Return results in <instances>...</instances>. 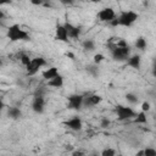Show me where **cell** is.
Returning <instances> with one entry per match:
<instances>
[{"label":"cell","mask_w":156,"mask_h":156,"mask_svg":"<svg viewBox=\"0 0 156 156\" xmlns=\"http://www.w3.org/2000/svg\"><path fill=\"white\" fill-rule=\"evenodd\" d=\"M102 101V96L99 94H90L88 96H84L83 100V106L90 107V106H96Z\"/></svg>","instance_id":"8fae6325"},{"label":"cell","mask_w":156,"mask_h":156,"mask_svg":"<svg viewBox=\"0 0 156 156\" xmlns=\"http://www.w3.org/2000/svg\"><path fill=\"white\" fill-rule=\"evenodd\" d=\"M134 122L135 123H139V124H144L147 122V118H146V113L144 111H140L139 113H136V116L134 117Z\"/></svg>","instance_id":"ffe728a7"},{"label":"cell","mask_w":156,"mask_h":156,"mask_svg":"<svg viewBox=\"0 0 156 156\" xmlns=\"http://www.w3.org/2000/svg\"><path fill=\"white\" fill-rule=\"evenodd\" d=\"M116 115L119 121H128L136 116L135 111L132 107L124 105H116Z\"/></svg>","instance_id":"7a4b0ae2"},{"label":"cell","mask_w":156,"mask_h":156,"mask_svg":"<svg viewBox=\"0 0 156 156\" xmlns=\"http://www.w3.org/2000/svg\"><path fill=\"white\" fill-rule=\"evenodd\" d=\"M143 5H144V6H147V5H149V1H144Z\"/></svg>","instance_id":"74e56055"},{"label":"cell","mask_w":156,"mask_h":156,"mask_svg":"<svg viewBox=\"0 0 156 156\" xmlns=\"http://www.w3.org/2000/svg\"><path fill=\"white\" fill-rule=\"evenodd\" d=\"M60 2L62 5H72L74 2V0H60Z\"/></svg>","instance_id":"4dcf8cb0"},{"label":"cell","mask_w":156,"mask_h":156,"mask_svg":"<svg viewBox=\"0 0 156 156\" xmlns=\"http://www.w3.org/2000/svg\"><path fill=\"white\" fill-rule=\"evenodd\" d=\"M45 107V100L44 95H34L33 101H32V110L35 113H43Z\"/></svg>","instance_id":"ba28073f"},{"label":"cell","mask_w":156,"mask_h":156,"mask_svg":"<svg viewBox=\"0 0 156 156\" xmlns=\"http://www.w3.org/2000/svg\"><path fill=\"white\" fill-rule=\"evenodd\" d=\"M155 119H156V118H155Z\"/></svg>","instance_id":"ab89813d"},{"label":"cell","mask_w":156,"mask_h":156,"mask_svg":"<svg viewBox=\"0 0 156 156\" xmlns=\"http://www.w3.org/2000/svg\"><path fill=\"white\" fill-rule=\"evenodd\" d=\"M93 58H94V63L99 65V63H101V62L105 60V56H104L102 54H95Z\"/></svg>","instance_id":"603a6c76"},{"label":"cell","mask_w":156,"mask_h":156,"mask_svg":"<svg viewBox=\"0 0 156 156\" xmlns=\"http://www.w3.org/2000/svg\"><path fill=\"white\" fill-rule=\"evenodd\" d=\"M29 2L34 6H43V0H29Z\"/></svg>","instance_id":"f1b7e54d"},{"label":"cell","mask_w":156,"mask_h":156,"mask_svg":"<svg viewBox=\"0 0 156 156\" xmlns=\"http://www.w3.org/2000/svg\"><path fill=\"white\" fill-rule=\"evenodd\" d=\"M136 156H145V151L144 150H140L136 152Z\"/></svg>","instance_id":"e575fe53"},{"label":"cell","mask_w":156,"mask_h":156,"mask_svg":"<svg viewBox=\"0 0 156 156\" xmlns=\"http://www.w3.org/2000/svg\"><path fill=\"white\" fill-rule=\"evenodd\" d=\"M140 63H141V57L140 55H132L129 56V58L127 60V65L132 68L139 69L140 68Z\"/></svg>","instance_id":"4fadbf2b"},{"label":"cell","mask_w":156,"mask_h":156,"mask_svg":"<svg viewBox=\"0 0 156 156\" xmlns=\"http://www.w3.org/2000/svg\"><path fill=\"white\" fill-rule=\"evenodd\" d=\"M68 34H67V30L65 28V24H61V23H57L56 24V28H55V39L58 40V41H62V43H68Z\"/></svg>","instance_id":"30bf717a"},{"label":"cell","mask_w":156,"mask_h":156,"mask_svg":"<svg viewBox=\"0 0 156 156\" xmlns=\"http://www.w3.org/2000/svg\"><path fill=\"white\" fill-rule=\"evenodd\" d=\"M85 69H87V72L90 74V76H93V77H98L99 76V65H96V63H94V65H88L87 67H85Z\"/></svg>","instance_id":"e0dca14e"},{"label":"cell","mask_w":156,"mask_h":156,"mask_svg":"<svg viewBox=\"0 0 156 156\" xmlns=\"http://www.w3.org/2000/svg\"><path fill=\"white\" fill-rule=\"evenodd\" d=\"M7 38L11 40V41H28L30 40V35L20 27V24L15 23V24H11L9 28H7Z\"/></svg>","instance_id":"6da1fadb"},{"label":"cell","mask_w":156,"mask_h":156,"mask_svg":"<svg viewBox=\"0 0 156 156\" xmlns=\"http://www.w3.org/2000/svg\"><path fill=\"white\" fill-rule=\"evenodd\" d=\"M57 74H58V68L55 67V66H51V67H49L48 69H45V71L43 72V78H44L45 80H50V79H52L54 77H56Z\"/></svg>","instance_id":"5bb4252c"},{"label":"cell","mask_w":156,"mask_h":156,"mask_svg":"<svg viewBox=\"0 0 156 156\" xmlns=\"http://www.w3.org/2000/svg\"><path fill=\"white\" fill-rule=\"evenodd\" d=\"M72 155H73V156H83V155H85V152L77 150V151H73V152H72Z\"/></svg>","instance_id":"d6a6232c"},{"label":"cell","mask_w":156,"mask_h":156,"mask_svg":"<svg viewBox=\"0 0 156 156\" xmlns=\"http://www.w3.org/2000/svg\"><path fill=\"white\" fill-rule=\"evenodd\" d=\"M126 100H127L129 104L134 105V104H138L139 98H138L135 94H133V93H127V94H126Z\"/></svg>","instance_id":"44dd1931"},{"label":"cell","mask_w":156,"mask_h":156,"mask_svg":"<svg viewBox=\"0 0 156 156\" xmlns=\"http://www.w3.org/2000/svg\"><path fill=\"white\" fill-rule=\"evenodd\" d=\"M82 46H83V49L85 51H93V50H95V43L91 39H85L82 43Z\"/></svg>","instance_id":"ac0fdd59"},{"label":"cell","mask_w":156,"mask_h":156,"mask_svg":"<svg viewBox=\"0 0 156 156\" xmlns=\"http://www.w3.org/2000/svg\"><path fill=\"white\" fill-rule=\"evenodd\" d=\"M110 123H111V122H110V119H108L107 117H102L101 121H100V127H101V128H107V127L110 126Z\"/></svg>","instance_id":"d4e9b609"},{"label":"cell","mask_w":156,"mask_h":156,"mask_svg":"<svg viewBox=\"0 0 156 156\" xmlns=\"http://www.w3.org/2000/svg\"><path fill=\"white\" fill-rule=\"evenodd\" d=\"M98 18L101 22H111L113 18H116V12L112 7H104L98 12Z\"/></svg>","instance_id":"52a82bcc"},{"label":"cell","mask_w":156,"mask_h":156,"mask_svg":"<svg viewBox=\"0 0 156 156\" xmlns=\"http://www.w3.org/2000/svg\"><path fill=\"white\" fill-rule=\"evenodd\" d=\"M141 111H144V112H147V111H150V102H147V101H144L143 104H141Z\"/></svg>","instance_id":"4316f807"},{"label":"cell","mask_w":156,"mask_h":156,"mask_svg":"<svg viewBox=\"0 0 156 156\" xmlns=\"http://www.w3.org/2000/svg\"><path fill=\"white\" fill-rule=\"evenodd\" d=\"M46 65V61L44 57H34L32 58V61L29 62V65L26 66V71H27V76H34L43 66Z\"/></svg>","instance_id":"5b68a950"},{"label":"cell","mask_w":156,"mask_h":156,"mask_svg":"<svg viewBox=\"0 0 156 156\" xmlns=\"http://www.w3.org/2000/svg\"><path fill=\"white\" fill-rule=\"evenodd\" d=\"M65 28L67 30V34L71 39H78L79 35H80V27H77L69 22H65Z\"/></svg>","instance_id":"7c38bea8"},{"label":"cell","mask_w":156,"mask_h":156,"mask_svg":"<svg viewBox=\"0 0 156 156\" xmlns=\"http://www.w3.org/2000/svg\"><path fill=\"white\" fill-rule=\"evenodd\" d=\"M63 85V77L58 73L56 77H54L52 79H50V80H48V87H52V88H56V89H58V88H61Z\"/></svg>","instance_id":"9a60e30c"},{"label":"cell","mask_w":156,"mask_h":156,"mask_svg":"<svg viewBox=\"0 0 156 156\" xmlns=\"http://www.w3.org/2000/svg\"><path fill=\"white\" fill-rule=\"evenodd\" d=\"M110 24L112 26V27H117V26H119V22H118V18L116 17V18H113L111 22H110Z\"/></svg>","instance_id":"f546056e"},{"label":"cell","mask_w":156,"mask_h":156,"mask_svg":"<svg viewBox=\"0 0 156 156\" xmlns=\"http://www.w3.org/2000/svg\"><path fill=\"white\" fill-rule=\"evenodd\" d=\"M101 155L102 156H115L116 155V151L113 149H105L101 151Z\"/></svg>","instance_id":"cb8c5ba5"},{"label":"cell","mask_w":156,"mask_h":156,"mask_svg":"<svg viewBox=\"0 0 156 156\" xmlns=\"http://www.w3.org/2000/svg\"><path fill=\"white\" fill-rule=\"evenodd\" d=\"M144 151H145V156H156V149L146 147Z\"/></svg>","instance_id":"484cf974"},{"label":"cell","mask_w":156,"mask_h":156,"mask_svg":"<svg viewBox=\"0 0 156 156\" xmlns=\"http://www.w3.org/2000/svg\"><path fill=\"white\" fill-rule=\"evenodd\" d=\"M12 1L11 0H0V6H4V5H11Z\"/></svg>","instance_id":"1f68e13d"},{"label":"cell","mask_w":156,"mask_h":156,"mask_svg":"<svg viewBox=\"0 0 156 156\" xmlns=\"http://www.w3.org/2000/svg\"><path fill=\"white\" fill-rule=\"evenodd\" d=\"M139 15L134 11H123L119 13V16L117 17L118 18V22H119V26H123V27H130L136 20H138Z\"/></svg>","instance_id":"3957f363"},{"label":"cell","mask_w":156,"mask_h":156,"mask_svg":"<svg viewBox=\"0 0 156 156\" xmlns=\"http://www.w3.org/2000/svg\"><path fill=\"white\" fill-rule=\"evenodd\" d=\"M111 56L115 61L117 62H123V61H127L130 56V49L129 46H124V48H119V46H116L113 48L111 51Z\"/></svg>","instance_id":"277c9868"},{"label":"cell","mask_w":156,"mask_h":156,"mask_svg":"<svg viewBox=\"0 0 156 156\" xmlns=\"http://www.w3.org/2000/svg\"><path fill=\"white\" fill-rule=\"evenodd\" d=\"M63 126H65L66 128L73 130V132H78V130H82V128H83V122H82V119H80L79 117L74 116V117L69 118L68 121L63 122Z\"/></svg>","instance_id":"9c48e42d"},{"label":"cell","mask_w":156,"mask_h":156,"mask_svg":"<svg viewBox=\"0 0 156 156\" xmlns=\"http://www.w3.org/2000/svg\"><path fill=\"white\" fill-rule=\"evenodd\" d=\"M20 61H21V63H22V65L26 67L27 65H29V62L32 61V58H30V57H29L27 54H22V55L20 56Z\"/></svg>","instance_id":"7402d4cb"},{"label":"cell","mask_w":156,"mask_h":156,"mask_svg":"<svg viewBox=\"0 0 156 156\" xmlns=\"http://www.w3.org/2000/svg\"><path fill=\"white\" fill-rule=\"evenodd\" d=\"M147 46V41L144 37H139L136 40H135V48L139 49V50H145Z\"/></svg>","instance_id":"d6986e66"},{"label":"cell","mask_w":156,"mask_h":156,"mask_svg":"<svg viewBox=\"0 0 156 156\" xmlns=\"http://www.w3.org/2000/svg\"><path fill=\"white\" fill-rule=\"evenodd\" d=\"M155 107H156V106H155Z\"/></svg>","instance_id":"f35d334b"},{"label":"cell","mask_w":156,"mask_h":156,"mask_svg":"<svg viewBox=\"0 0 156 156\" xmlns=\"http://www.w3.org/2000/svg\"><path fill=\"white\" fill-rule=\"evenodd\" d=\"M151 74L156 78V57L152 58V69H151Z\"/></svg>","instance_id":"83f0119b"},{"label":"cell","mask_w":156,"mask_h":156,"mask_svg":"<svg viewBox=\"0 0 156 156\" xmlns=\"http://www.w3.org/2000/svg\"><path fill=\"white\" fill-rule=\"evenodd\" d=\"M66 56H67L68 58H71V60H74V58H76L74 54H73V52H71V51H67V52H66Z\"/></svg>","instance_id":"836d02e7"},{"label":"cell","mask_w":156,"mask_h":156,"mask_svg":"<svg viewBox=\"0 0 156 156\" xmlns=\"http://www.w3.org/2000/svg\"><path fill=\"white\" fill-rule=\"evenodd\" d=\"M83 100H84V95H82V94H72V95H69L67 98V107L69 110L78 111L83 106Z\"/></svg>","instance_id":"8992f818"},{"label":"cell","mask_w":156,"mask_h":156,"mask_svg":"<svg viewBox=\"0 0 156 156\" xmlns=\"http://www.w3.org/2000/svg\"><path fill=\"white\" fill-rule=\"evenodd\" d=\"M90 1H91V2H94V4H98V2H100L101 0H90Z\"/></svg>","instance_id":"8d00e7d4"},{"label":"cell","mask_w":156,"mask_h":156,"mask_svg":"<svg viewBox=\"0 0 156 156\" xmlns=\"http://www.w3.org/2000/svg\"><path fill=\"white\" fill-rule=\"evenodd\" d=\"M4 17H5V13L2 10H0V20H4Z\"/></svg>","instance_id":"d590c367"},{"label":"cell","mask_w":156,"mask_h":156,"mask_svg":"<svg viewBox=\"0 0 156 156\" xmlns=\"http://www.w3.org/2000/svg\"><path fill=\"white\" fill-rule=\"evenodd\" d=\"M7 116L11 119H18V118L22 117V111L16 106H11V107L7 108Z\"/></svg>","instance_id":"2e32d148"}]
</instances>
